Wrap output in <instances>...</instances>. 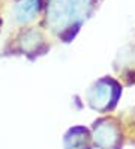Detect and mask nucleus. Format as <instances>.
<instances>
[{
  "label": "nucleus",
  "instance_id": "f257e3e1",
  "mask_svg": "<svg viewBox=\"0 0 135 149\" xmlns=\"http://www.w3.org/2000/svg\"><path fill=\"white\" fill-rule=\"evenodd\" d=\"M95 139L99 146L102 148H110L114 145V142L117 140V133L116 128L110 124H104L98 128V131L95 133Z\"/></svg>",
  "mask_w": 135,
  "mask_h": 149
},
{
  "label": "nucleus",
  "instance_id": "7ed1b4c3",
  "mask_svg": "<svg viewBox=\"0 0 135 149\" xmlns=\"http://www.w3.org/2000/svg\"><path fill=\"white\" fill-rule=\"evenodd\" d=\"M111 96V89L108 86H98V89H95V95L92 98V102L93 106L101 109V107H105L107 102H110L108 100H110Z\"/></svg>",
  "mask_w": 135,
  "mask_h": 149
},
{
  "label": "nucleus",
  "instance_id": "f03ea898",
  "mask_svg": "<svg viewBox=\"0 0 135 149\" xmlns=\"http://www.w3.org/2000/svg\"><path fill=\"white\" fill-rule=\"evenodd\" d=\"M38 12V0H23L17 6V18L20 21H29Z\"/></svg>",
  "mask_w": 135,
  "mask_h": 149
}]
</instances>
